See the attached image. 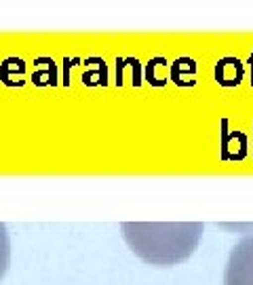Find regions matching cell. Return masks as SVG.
<instances>
[{"mask_svg": "<svg viewBox=\"0 0 253 285\" xmlns=\"http://www.w3.org/2000/svg\"><path fill=\"white\" fill-rule=\"evenodd\" d=\"M8 266H11V237L6 226L0 222V281L4 279Z\"/></svg>", "mask_w": 253, "mask_h": 285, "instance_id": "3", "label": "cell"}, {"mask_svg": "<svg viewBox=\"0 0 253 285\" xmlns=\"http://www.w3.org/2000/svg\"><path fill=\"white\" fill-rule=\"evenodd\" d=\"M224 285H253V232L245 234L230 249L224 271Z\"/></svg>", "mask_w": 253, "mask_h": 285, "instance_id": "2", "label": "cell"}, {"mask_svg": "<svg viewBox=\"0 0 253 285\" xmlns=\"http://www.w3.org/2000/svg\"><path fill=\"white\" fill-rule=\"evenodd\" d=\"M123 239L137 258L152 266L186 262L205 232L200 222H123Z\"/></svg>", "mask_w": 253, "mask_h": 285, "instance_id": "1", "label": "cell"}]
</instances>
